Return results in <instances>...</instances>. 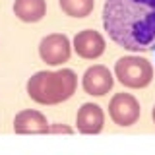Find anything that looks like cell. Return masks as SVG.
<instances>
[{"label":"cell","instance_id":"8fae6325","mask_svg":"<svg viewBox=\"0 0 155 155\" xmlns=\"http://www.w3.org/2000/svg\"><path fill=\"white\" fill-rule=\"evenodd\" d=\"M58 4L70 18H87L95 8L93 0H58Z\"/></svg>","mask_w":155,"mask_h":155},{"label":"cell","instance_id":"6da1fadb","mask_svg":"<svg viewBox=\"0 0 155 155\" xmlns=\"http://www.w3.org/2000/svg\"><path fill=\"white\" fill-rule=\"evenodd\" d=\"M103 27L126 51H155V0H105Z\"/></svg>","mask_w":155,"mask_h":155},{"label":"cell","instance_id":"5b68a950","mask_svg":"<svg viewBox=\"0 0 155 155\" xmlns=\"http://www.w3.org/2000/svg\"><path fill=\"white\" fill-rule=\"evenodd\" d=\"M39 56L48 66L64 64L70 58V41L64 33H52L41 39L39 43Z\"/></svg>","mask_w":155,"mask_h":155},{"label":"cell","instance_id":"9c48e42d","mask_svg":"<svg viewBox=\"0 0 155 155\" xmlns=\"http://www.w3.org/2000/svg\"><path fill=\"white\" fill-rule=\"evenodd\" d=\"M14 132L16 134H47L48 132L47 116L33 109L21 110L14 118Z\"/></svg>","mask_w":155,"mask_h":155},{"label":"cell","instance_id":"7c38bea8","mask_svg":"<svg viewBox=\"0 0 155 155\" xmlns=\"http://www.w3.org/2000/svg\"><path fill=\"white\" fill-rule=\"evenodd\" d=\"M48 132H52V134H60V132L72 134L74 130H72L70 126H64V124H52V126H48Z\"/></svg>","mask_w":155,"mask_h":155},{"label":"cell","instance_id":"8992f818","mask_svg":"<svg viewBox=\"0 0 155 155\" xmlns=\"http://www.w3.org/2000/svg\"><path fill=\"white\" fill-rule=\"evenodd\" d=\"M113 84H114L113 74H110V70L103 64L89 66L84 72V78H81V87H84V91L87 95H93V97L107 95L113 89Z\"/></svg>","mask_w":155,"mask_h":155},{"label":"cell","instance_id":"3957f363","mask_svg":"<svg viewBox=\"0 0 155 155\" xmlns=\"http://www.w3.org/2000/svg\"><path fill=\"white\" fill-rule=\"evenodd\" d=\"M114 76L124 87L130 89H142L149 85L153 80V66L143 56H122L114 62Z\"/></svg>","mask_w":155,"mask_h":155},{"label":"cell","instance_id":"4fadbf2b","mask_svg":"<svg viewBox=\"0 0 155 155\" xmlns=\"http://www.w3.org/2000/svg\"><path fill=\"white\" fill-rule=\"evenodd\" d=\"M151 116H153V122H155V107H153V110H151Z\"/></svg>","mask_w":155,"mask_h":155},{"label":"cell","instance_id":"ba28073f","mask_svg":"<svg viewBox=\"0 0 155 155\" xmlns=\"http://www.w3.org/2000/svg\"><path fill=\"white\" fill-rule=\"evenodd\" d=\"M76 124L81 134H99L105 126V113L97 103H84L78 109Z\"/></svg>","mask_w":155,"mask_h":155},{"label":"cell","instance_id":"30bf717a","mask_svg":"<svg viewBox=\"0 0 155 155\" xmlns=\"http://www.w3.org/2000/svg\"><path fill=\"white\" fill-rule=\"evenodd\" d=\"M14 14L25 23L41 21L47 14V2L45 0H16Z\"/></svg>","mask_w":155,"mask_h":155},{"label":"cell","instance_id":"7a4b0ae2","mask_svg":"<svg viewBox=\"0 0 155 155\" xmlns=\"http://www.w3.org/2000/svg\"><path fill=\"white\" fill-rule=\"evenodd\" d=\"M78 87V76L70 68L56 72H37L27 81V95L39 105H58L68 101Z\"/></svg>","mask_w":155,"mask_h":155},{"label":"cell","instance_id":"277c9868","mask_svg":"<svg viewBox=\"0 0 155 155\" xmlns=\"http://www.w3.org/2000/svg\"><path fill=\"white\" fill-rule=\"evenodd\" d=\"M109 114L114 124L122 126H132L140 120L142 114V107H140L138 99L130 93H114L113 99L109 101Z\"/></svg>","mask_w":155,"mask_h":155},{"label":"cell","instance_id":"52a82bcc","mask_svg":"<svg viewBox=\"0 0 155 155\" xmlns=\"http://www.w3.org/2000/svg\"><path fill=\"white\" fill-rule=\"evenodd\" d=\"M74 51L85 60H95L105 52V37L95 29H81L74 37Z\"/></svg>","mask_w":155,"mask_h":155}]
</instances>
